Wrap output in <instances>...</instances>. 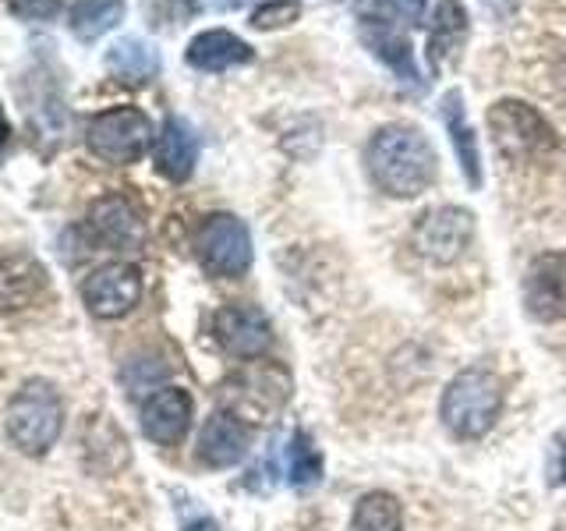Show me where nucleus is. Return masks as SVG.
I'll use <instances>...</instances> for the list:
<instances>
[{"mask_svg":"<svg viewBox=\"0 0 566 531\" xmlns=\"http://www.w3.org/2000/svg\"><path fill=\"white\" fill-rule=\"evenodd\" d=\"M199 266L217 280H238L252 266V235L234 212H209L195 230Z\"/></svg>","mask_w":566,"mask_h":531,"instance_id":"423d86ee","label":"nucleus"},{"mask_svg":"<svg viewBox=\"0 0 566 531\" xmlns=\"http://www.w3.org/2000/svg\"><path fill=\"white\" fill-rule=\"evenodd\" d=\"M64 429V404L46 379H29L8 404V436L22 454L40 457Z\"/></svg>","mask_w":566,"mask_h":531,"instance_id":"20e7f679","label":"nucleus"},{"mask_svg":"<svg viewBox=\"0 0 566 531\" xmlns=\"http://www.w3.org/2000/svg\"><path fill=\"white\" fill-rule=\"evenodd\" d=\"M521 298L527 315L538 323L566 319V252H542L531 259Z\"/></svg>","mask_w":566,"mask_h":531,"instance_id":"9d476101","label":"nucleus"},{"mask_svg":"<svg viewBox=\"0 0 566 531\" xmlns=\"http://www.w3.org/2000/svg\"><path fill=\"white\" fill-rule=\"evenodd\" d=\"M8 138H11V124H8L4 111H0V159H4V149H8Z\"/></svg>","mask_w":566,"mask_h":531,"instance_id":"c85d7f7f","label":"nucleus"},{"mask_svg":"<svg viewBox=\"0 0 566 531\" xmlns=\"http://www.w3.org/2000/svg\"><path fill=\"white\" fill-rule=\"evenodd\" d=\"M64 11V0H11V14L25 22H50Z\"/></svg>","mask_w":566,"mask_h":531,"instance_id":"a878e982","label":"nucleus"},{"mask_svg":"<svg viewBox=\"0 0 566 531\" xmlns=\"http://www.w3.org/2000/svg\"><path fill=\"white\" fill-rule=\"evenodd\" d=\"M503 400H506L503 379L485 365H471L460 368L450 379V386L442 389L439 418L453 439H482L500 421Z\"/></svg>","mask_w":566,"mask_h":531,"instance_id":"f03ea898","label":"nucleus"},{"mask_svg":"<svg viewBox=\"0 0 566 531\" xmlns=\"http://www.w3.org/2000/svg\"><path fill=\"white\" fill-rule=\"evenodd\" d=\"M85 146L99 156L103 164L114 167H128L138 164L156 146V132L153 121L138 111V106H114V111H103L88 121L85 128Z\"/></svg>","mask_w":566,"mask_h":531,"instance_id":"39448f33","label":"nucleus"},{"mask_svg":"<svg viewBox=\"0 0 566 531\" xmlns=\"http://www.w3.org/2000/svg\"><path fill=\"white\" fill-rule=\"evenodd\" d=\"M287 482L294 489H308L315 482H323V454H318L308 433H294L287 442Z\"/></svg>","mask_w":566,"mask_h":531,"instance_id":"5701e85b","label":"nucleus"},{"mask_svg":"<svg viewBox=\"0 0 566 531\" xmlns=\"http://www.w3.org/2000/svg\"><path fill=\"white\" fill-rule=\"evenodd\" d=\"M124 18V0H75L71 8V32L82 43H96Z\"/></svg>","mask_w":566,"mask_h":531,"instance_id":"4be33fe9","label":"nucleus"},{"mask_svg":"<svg viewBox=\"0 0 566 531\" xmlns=\"http://www.w3.org/2000/svg\"><path fill=\"white\" fill-rule=\"evenodd\" d=\"M545 478L548 486H566V433H556L545 454Z\"/></svg>","mask_w":566,"mask_h":531,"instance_id":"bb28decb","label":"nucleus"},{"mask_svg":"<svg viewBox=\"0 0 566 531\" xmlns=\"http://www.w3.org/2000/svg\"><path fill=\"white\" fill-rule=\"evenodd\" d=\"M350 531H403V507L394 492L371 489L350 513Z\"/></svg>","mask_w":566,"mask_h":531,"instance_id":"412c9836","label":"nucleus"},{"mask_svg":"<svg viewBox=\"0 0 566 531\" xmlns=\"http://www.w3.org/2000/svg\"><path fill=\"white\" fill-rule=\"evenodd\" d=\"M43 266L29 256H4L0 259V315H14L29 309L43 291Z\"/></svg>","mask_w":566,"mask_h":531,"instance_id":"f3484780","label":"nucleus"},{"mask_svg":"<svg viewBox=\"0 0 566 531\" xmlns=\"http://www.w3.org/2000/svg\"><path fill=\"white\" fill-rule=\"evenodd\" d=\"M106 67L124 85H146L159 75V58L146 40H120L106 53Z\"/></svg>","mask_w":566,"mask_h":531,"instance_id":"aec40b11","label":"nucleus"},{"mask_svg":"<svg viewBox=\"0 0 566 531\" xmlns=\"http://www.w3.org/2000/svg\"><path fill=\"white\" fill-rule=\"evenodd\" d=\"M188 64L195 71H209V75H217V71H230V67H244L255 61V50L248 46L241 35L227 32V29H209V32H199L195 40L188 43Z\"/></svg>","mask_w":566,"mask_h":531,"instance_id":"2eb2a0df","label":"nucleus"},{"mask_svg":"<svg viewBox=\"0 0 566 531\" xmlns=\"http://www.w3.org/2000/svg\"><path fill=\"white\" fill-rule=\"evenodd\" d=\"M468 35V11L457 4V0H439L432 11V29H429V43H424V58L429 67L439 71L447 61L457 58V50L464 46Z\"/></svg>","mask_w":566,"mask_h":531,"instance_id":"a211bd4d","label":"nucleus"},{"mask_svg":"<svg viewBox=\"0 0 566 531\" xmlns=\"http://www.w3.org/2000/svg\"><path fill=\"white\" fill-rule=\"evenodd\" d=\"M297 18H301V0H265L262 8H255L252 25L262 32H273L283 25H294Z\"/></svg>","mask_w":566,"mask_h":531,"instance_id":"393cba45","label":"nucleus"},{"mask_svg":"<svg viewBox=\"0 0 566 531\" xmlns=\"http://www.w3.org/2000/svg\"><path fill=\"white\" fill-rule=\"evenodd\" d=\"M358 25H361V40L368 43V50L376 53L379 61L394 67L403 82H418L415 53H411L407 32L400 25H379V22H358Z\"/></svg>","mask_w":566,"mask_h":531,"instance_id":"6ab92c4d","label":"nucleus"},{"mask_svg":"<svg viewBox=\"0 0 566 531\" xmlns=\"http://www.w3.org/2000/svg\"><path fill=\"white\" fill-rule=\"evenodd\" d=\"M252 447V429L234 412H212L199 433V460L206 468H234Z\"/></svg>","mask_w":566,"mask_h":531,"instance_id":"ddd939ff","label":"nucleus"},{"mask_svg":"<svg viewBox=\"0 0 566 531\" xmlns=\"http://www.w3.org/2000/svg\"><path fill=\"white\" fill-rule=\"evenodd\" d=\"M212 333H217V341L227 354L244 362H255L273 347L270 319L262 315V309L244 305V301L241 305H223L217 319H212Z\"/></svg>","mask_w":566,"mask_h":531,"instance_id":"9b49d317","label":"nucleus"},{"mask_svg":"<svg viewBox=\"0 0 566 531\" xmlns=\"http://www.w3.org/2000/svg\"><path fill=\"white\" fill-rule=\"evenodd\" d=\"M195 404L188 397V389L181 386H159L142 404V433H146L159 447H174L181 442L191 429Z\"/></svg>","mask_w":566,"mask_h":531,"instance_id":"f8f14e48","label":"nucleus"},{"mask_svg":"<svg viewBox=\"0 0 566 531\" xmlns=\"http://www.w3.org/2000/svg\"><path fill=\"white\" fill-rule=\"evenodd\" d=\"M156 170L167 177V181L181 185L191 177L195 164H199V135L191 132V124L185 117H167L164 132L156 135Z\"/></svg>","mask_w":566,"mask_h":531,"instance_id":"4468645a","label":"nucleus"},{"mask_svg":"<svg viewBox=\"0 0 566 531\" xmlns=\"http://www.w3.org/2000/svg\"><path fill=\"white\" fill-rule=\"evenodd\" d=\"M82 301L96 319H120L142 301V270L132 262H106L82 283Z\"/></svg>","mask_w":566,"mask_h":531,"instance_id":"1a4fd4ad","label":"nucleus"},{"mask_svg":"<svg viewBox=\"0 0 566 531\" xmlns=\"http://www.w3.org/2000/svg\"><path fill=\"white\" fill-rule=\"evenodd\" d=\"M358 22L379 25H415L424 14V0H354Z\"/></svg>","mask_w":566,"mask_h":531,"instance_id":"b1692460","label":"nucleus"},{"mask_svg":"<svg viewBox=\"0 0 566 531\" xmlns=\"http://www.w3.org/2000/svg\"><path fill=\"white\" fill-rule=\"evenodd\" d=\"M474 238V212L460 206H439L421 212L411 230V248L436 266L457 262Z\"/></svg>","mask_w":566,"mask_h":531,"instance_id":"6e6552de","label":"nucleus"},{"mask_svg":"<svg viewBox=\"0 0 566 531\" xmlns=\"http://www.w3.org/2000/svg\"><path fill=\"white\" fill-rule=\"evenodd\" d=\"M439 114H442V124H447V132H450L453 153L460 159V170H464L468 185L482 188V153H478V138H474V128H471V121H468L460 88H450V93L442 96Z\"/></svg>","mask_w":566,"mask_h":531,"instance_id":"dca6fc26","label":"nucleus"},{"mask_svg":"<svg viewBox=\"0 0 566 531\" xmlns=\"http://www.w3.org/2000/svg\"><path fill=\"white\" fill-rule=\"evenodd\" d=\"M485 121H489L492 146L506 164H542L545 156H553L559 149L556 128L545 121L538 106H531L527 100H517V96L495 100L489 106Z\"/></svg>","mask_w":566,"mask_h":531,"instance_id":"7ed1b4c3","label":"nucleus"},{"mask_svg":"<svg viewBox=\"0 0 566 531\" xmlns=\"http://www.w3.org/2000/svg\"><path fill=\"white\" fill-rule=\"evenodd\" d=\"M85 235L96 248H106V252H142V244H146V217H142L132 195L111 191L88 206Z\"/></svg>","mask_w":566,"mask_h":531,"instance_id":"0eeeda50","label":"nucleus"},{"mask_svg":"<svg viewBox=\"0 0 566 531\" xmlns=\"http://www.w3.org/2000/svg\"><path fill=\"white\" fill-rule=\"evenodd\" d=\"M365 167L389 199H418L436 181L439 156L415 124H382L365 146Z\"/></svg>","mask_w":566,"mask_h":531,"instance_id":"f257e3e1","label":"nucleus"},{"mask_svg":"<svg viewBox=\"0 0 566 531\" xmlns=\"http://www.w3.org/2000/svg\"><path fill=\"white\" fill-rule=\"evenodd\" d=\"M185 531H220V524L212 518H195V521L185 524Z\"/></svg>","mask_w":566,"mask_h":531,"instance_id":"cd10ccee","label":"nucleus"}]
</instances>
